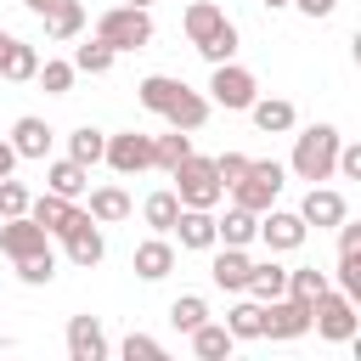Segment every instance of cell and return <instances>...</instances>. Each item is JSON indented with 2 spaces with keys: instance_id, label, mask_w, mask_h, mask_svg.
<instances>
[{
  "instance_id": "cell-3",
  "label": "cell",
  "mask_w": 361,
  "mask_h": 361,
  "mask_svg": "<svg viewBox=\"0 0 361 361\" xmlns=\"http://www.w3.org/2000/svg\"><path fill=\"white\" fill-rule=\"evenodd\" d=\"M310 327H316L327 344H355V327H361L355 299L338 293V288H322V293L310 299Z\"/></svg>"
},
{
  "instance_id": "cell-40",
  "label": "cell",
  "mask_w": 361,
  "mask_h": 361,
  "mask_svg": "<svg viewBox=\"0 0 361 361\" xmlns=\"http://www.w3.org/2000/svg\"><path fill=\"white\" fill-rule=\"evenodd\" d=\"M34 79H39L51 96H68V90H73V62H45Z\"/></svg>"
},
{
  "instance_id": "cell-49",
  "label": "cell",
  "mask_w": 361,
  "mask_h": 361,
  "mask_svg": "<svg viewBox=\"0 0 361 361\" xmlns=\"http://www.w3.org/2000/svg\"><path fill=\"white\" fill-rule=\"evenodd\" d=\"M259 6H271V11H276V6H288V0H259Z\"/></svg>"
},
{
  "instance_id": "cell-23",
  "label": "cell",
  "mask_w": 361,
  "mask_h": 361,
  "mask_svg": "<svg viewBox=\"0 0 361 361\" xmlns=\"http://www.w3.org/2000/svg\"><path fill=\"white\" fill-rule=\"evenodd\" d=\"M254 226H259V214H248V209L231 203V214L214 220V243H226V248H248V243H254Z\"/></svg>"
},
{
  "instance_id": "cell-18",
  "label": "cell",
  "mask_w": 361,
  "mask_h": 361,
  "mask_svg": "<svg viewBox=\"0 0 361 361\" xmlns=\"http://www.w3.org/2000/svg\"><path fill=\"white\" fill-rule=\"evenodd\" d=\"M169 271H175V248H169L164 237H152V243L135 248V276H141V282H164Z\"/></svg>"
},
{
  "instance_id": "cell-8",
  "label": "cell",
  "mask_w": 361,
  "mask_h": 361,
  "mask_svg": "<svg viewBox=\"0 0 361 361\" xmlns=\"http://www.w3.org/2000/svg\"><path fill=\"white\" fill-rule=\"evenodd\" d=\"M102 158L118 169V175H141V169H152V135H141V130H124V135H107V147H102Z\"/></svg>"
},
{
  "instance_id": "cell-28",
  "label": "cell",
  "mask_w": 361,
  "mask_h": 361,
  "mask_svg": "<svg viewBox=\"0 0 361 361\" xmlns=\"http://www.w3.org/2000/svg\"><path fill=\"white\" fill-rule=\"evenodd\" d=\"M45 28H51V39H73V34L85 28V6H79V0H56V6L45 11Z\"/></svg>"
},
{
  "instance_id": "cell-44",
  "label": "cell",
  "mask_w": 361,
  "mask_h": 361,
  "mask_svg": "<svg viewBox=\"0 0 361 361\" xmlns=\"http://www.w3.org/2000/svg\"><path fill=\"white\" fill-rule=\"evenodd\" d=\"M333 169H338L344 180H361V147H344V141H338V158H333Z\"/></svg>"
},
{
  "instance_id": "cell-19",
  "label": "cell",
  "mask_w": 361,
  "mask_h": 361,
  "mask_svg": "<svg viewBox=\"0 0 361 361\" xmlns=\"http://www.w3.org/2000/svg\"><path fill=\"white\" fill-rule=\"evenodd\" d=\"M243 293H254L259 305H271V299L288 293V271H282L276 259H259V265H248V288H243Z\"/></svg>"
},
{
  "instance_id": "cell-16",
  "label": "cell",
  "mask_w": 361,
  "mask_h": 361,
  "mask_svg": "<svg viewBox=\"0 0 361 361\" xmlns=\"http://www.w3.org/2000/svg\"><path fill=\"white\" fill-rule=\"evenodd\" d=\"M248 265H254V259H248L243 248H220V254H214V265H209V276H214V288L243 293V288H248Z\"/></svg>"
},
{
  "instance_id": "cell-20",
  "label": "cell",
  "mask_w": 361,
  "mask_h": 361,
  "mask_svg": "<svg viewBox=\"0 0 361 361\" xmlns=\"http://www.w3.org/2000/svg\"><path fill=\"white\" fill-rule=\"evenodd\" d=\"M220 23H226V11H220L214 0H192V6H186V17H180V28H186V39H192V45H203Z\"/></svg>"
},
{
  "instance_id": "cell-30",
  "label": "cell",
  "mask_w": 361,
  "mask_h": 361,
  "mask_svg": "<svg viewBox=\"0 0 361 361\" xmlns=\"http://www.w3.org/2000/svg\"><path fill=\"white\" fill-rule=\"evenodd\" d=\"M197 56H203L209 68H214V62H231V56H237V23L226 17V23H220V28H214V34L197 45Z\"/></svg>"
},
{
  "instance_id": "cell-36",
  "label": "cell",
  "mask_w": 361,
  "mask_h": 361,
  "mask_svg": "<svg viewBox=\"0 0 361 361\" xmlns=\"http://www.w3.org/2000/svg\"><path fill=\"white\" fill-rule=\"evenodd\" d=\"M56 276V254L45 248V254H28V259H17V282H28V288H45Z\"/></svg>"
},
{
  "instance_id": "cell-9",
  "label": "cell",
  "mask_w": 361,
  "mask_h": 361,
  "mask_svg": "<svg viewBox=\"0 0 361 361\" xmlns=\"http://www.w3.org/2000/svg\"><path fill=\"white\" fill-rule=\"evenodd\" d=\"M305 231H310V226H305L293 209H265V220L254 226V237H259L271 254H293V248L305 243Z\"/></svg>"
},
{
  "instance_id": "cell-12",
  "label": "cell",
  "mask_w": 361,
  "mask_h": 361,
  "mask_svg": "<svg viewBox=\"0 0 361 361\" xmlns=\"http://www.w3.org/2000/svg\"><path fill=\"white\" fill-rule=\"evenodd\" d=\"M344 214H350L344 192H333V186H322V180H316V186L305 192V203H299V220H305V226H338Z\"/></svg>"
},
{
  "instance_id": "cell-22",
  "label": "cell",
  "mask_w": 361,
  "mask_h": 361,
  "mask_svg": "<svg viewBox=\"0 0 361 361\" xmlns=\"http://www.w3.org/2000/svg\"><path fill=\"white\" fill-rule=\"evenodd\" d=\"M248 113H254V124L265 130V135H282V130H293V102H282V96H254L248 102Z\"/></svg>"
},
{
  "instance_id": "cell-48",
  "label": "cell",
  "mask_w": 361,
  "mask_h": 361,
  "mask_svg": "<svg viewBox=\"0 0 361 361\" xmlns=\"http://www.w3.org/2000/svg\"><path fill=\"white\" fill-rule=\"evenodd\" d=\"M11 39H17V34H0V68H6V56H11Z\"/></svg>"
},
{
  "instance_id": "cell-42",
  "label": "cell",
  "mask_w": 361,
  "mask_h": 361,
  "mask_svg": "<svg viewBox=\"0 0 361 361\" xmlns=\"http://www.w3.org/2000/svg\"><path fill=\"white\" fill-rule=\"evenodd\" d=\"M124 361H164V344L147 338V333H130L124 338Z\"/></svg>"
},
{
  "instance_id": "cell-6",
  "label": "cell",
  "mask_w": 361,
  "mask_h": 361,
  "mask_svg": "<svg viewBox=\"0 0 361 361\" xmlns=\"http://www.w3.org/2000/svg\"><path fill=\"white\" fill-rule=\"evenodd\" d=\"M299 333H310V305L305 299H271V305H259V338H299Z\"/></svg>"
},
{
  "instance_id": "cell-29",
  "label": "cell",
  "mask_w": 361,
  "mask_h": 361,
  "mask_svg": "<svg viewBox=\"0 0 361 361\" xmlns=\"http://www.w3.org/2000/svg\"><path fill=\"white\" fill-rule=\"evenodd\" d=\"M186 152H192V130H175L169 124V135H152V164L158 169H175Z\"/></svg>"
},
{
  "instance_id": "cell-4",
  "label": "cell",
  "mask_w": 361,
  "mask_h": 361,
  "mask_svg": "<svg viewBox=\"0 0 361 361\" xmlns=\"http://www.w3.org/2000/svg\"><path fill=\"white\" fill-rule=\"evenodd\" d=\"M96 39L113 45V51H141V45L152 39V17H147V6H113V11H102Z\"/></svg>"
},
{
  "instance_id": "cell-31",
  "label": "cell",
  "mask_w": 361,
  "mask_h": 361,
  "mask_svg": "<svg viewBox=\"0 0 361 361\" xmlns=\"http://www.w3.org/2000/svg\"><path fill=\"white\" fill-rule=\"evenodd\" d=\"M102 147H107V135H102V130H90V124H79V130L68 135V158H73V164H85V169H90V164H102Z\"/></svg>"
},
{
  "instance_id": "cell-26",
  "label": "cell",
  "mask_w": 361,
  "mask_h": 361,
  "mask_svg": "<svg viewBox=\"0 0 361 361\" xmlns=\"http://www.w3.org/2000/svg\"><path fill=\"white\" fill-rule=\"evenodd\" d=\"M45 180H51V192H56V197H79V192L90 186V169H85V164H73V158H56Z\"/></svg>"
},
{
  "instance_id": "cell-1",
  "label": "cell",
  "mask_w": 361,
  "mask_h": 361,
  "mask_svg": "<svg viewBox=\"0 0 361 361\" xmlns=\"http://www.w3.org/2000/svg\"><path fill=\"white\" fill-rule=\"evenodd\" d=\"M338 141H344V135H338L333 124H310V130L293 141L288 169H293L299 180H310V186H316V180H327V175H333V158H338Z\"/></svg>"
},
{
  "instance_id": "cell-46",
  "label": "cell",
  "mask_w": 361,
  "mask_h": 361,
  "mask_svg": "<svg viewBox=\"0 0 361 361\" xmlns=\"http://www.w3.org/2000/svg\"><path fill=\"white\" fill-rule=\"evenodd\" d=\"M17 169V152H11V141H0V175H11Z\"/></svg>"
},
{
  "instance_id": "cell-24",
  "label": "cell",
  "mask_w": 361,
  "mask_h": 361,
  "mask_svg": "<svg viewBox=\"0 0 361 361\" xmlns=\"http://www.w3.org/2000/svg\"><path fill=\"white\" fill-rule=\"evenodd\" d=\"M186 338H192V350H197L203 361H226V355L237 350V338H231L226 327H214V322H203V327H192Z\"/></svg>"
},
{
  "instance_id": "cell-7",
  "label": "cell",
  "mask_w": 361,
  "mask_h": 361,
  "mask_svg": "<svg viewBox=\"0 0 361 361\" xmlns=\"http://www.w3.org/2000/svg\"><path fill=\"white\" fill-rule=\"evenodd\" d=\"M209 90H214V102H220V107H231V113H248V102L259 96L254 73H248V68H237V62H214Z\"/></svg>"
},
{
  "instance_id": "cell-14",
  "label": "cell",
  "mask_w": 361,
  "mask_h": 361,
  "mask_svg": "<svg viewBox=\"0 0 361 361\" xmlns=\"http://www.w3.org/2000/svg\"><path fill=\"white\" fill-rule=\"evenodd\" d=\"M68 355L73 361H102L107 355V333H102L96 316H73L68 322Z\"/></svg>"
},
{
  "instance_id": "cell-50",
  "label": "cell",
  "mask_w": 361,
  "mask_h": 361,
  "mask_svg": "<svg viewBox=\"0 0 361 361\" xmlns=\"http://www.w3.org/2000/svg\"><path fill=\"white\" fill-rule=\"evenodd\" d=\"M130 6H152V0H130Z\"/></svg>"
},
{
  "instance_id": "cell-43",
  "label": "cell",
  "mask_w": 361,
  "mask_h": 361,
  "mask_svg": "<svg viewBox=\"0 0 361 361\" xmlns=\"http://www.w3.org/2000/svg\"><path fill=\"white\" fill-rule=\"evenodd\" d=\"M214 175H220V186H237V180L248 175V158H243V152H220V158H214Z\"/></svg>"
},
{
  "instance_id": "cell-5",
  "label": "cell",
  "mask_w": 361,
  "mask_h": 361,
  "mask_svg": "<svg viewBox=\"0 0 361 361\" xmlns=\"http://www.w3.org/2000/svg\"><path fill=\"white\" fill-rule=\"evenodd\" d=\"M276 192H282V164L276 158H248V175L231 186L237 209H248V214H265L276 203Z\"/></svg>"
},
{
  "instance_id": "cell-41",
  "label": "cell",
  "mask_w": 361,
  "mask_h": 361,
  "mask_svg": "<svg viewBox=\"0 0 361 361\" xmlns=\"http://www.w3.org/2000/svg\"><path fill=\"white\" fill-rule=\"evenodd\" d=\"M338 293L361 299V248L355 254H338Z\"/></svg>"
},
{
  "instance_id": "cell-34",
  "label": "cell",
  "mask_w": 361,
  "mask_h": 361,
  "mask_svg": "<svg viewBox=\"0 0 361 361\" xmlns=\"http://www.w3.org/2000/svg\"><path fill=\"white\" fill-rule=\"evenodd\" d=\"M113 56H118L113 45L90 39V45H79V51H73V73H107V68H113Z\"/></svg>"
},
{
  "instance_id": "cell-13",
  "label": "cell",
  "mask_w": 361,
  "mask_h": 361,
  "mask_svg": "<svg viewBox=\"0 0 361 361\" xmlns=\"http://www.w3.org/2000/svg\"><path fill=\"white\" fill-rule=\"evenodd\" d=\"M28 220H34V226H45L51 237H62V231L79 220V209H73V197H56V192H45V197H28Z\"/></svg>"
},
{
  "instance_id": "cell-2",
  "label": "cell",
  "mask_w": 361,
  "mask_h": 361,
  "mask_svg": "<svg viewBox=\"0 0 361 361\" xmlns=\"http://www.w3.org/2000/svg\"><path fill=\"white\" fill-rule=\"evenodd\" d=\"M169 175H175V197H180V209H214V203L226 197V186H220V175H214V158L186 152Z\"/></svg>"
},
{
  "instance_id": "cell-25",
  "label": "cell",
  "mask_w": 361,
  "mask_h": 361,
  "mask_svg": "<svg viewBox=\"0 0 361 361\" xmlns=\"http://www.w3.org/2000/svg\"><path fill=\"white\" fill-rule=\"evenodd\" d=\"M135 96H141V107H147V113H158V118H164V107L180 96V79H169V73H152V79H141V85H135Z\"/></svg>"
},
{
  "instance_id": "cell-39",
  "label": "cell",
  "mask_w": 361,
  "mask_h": 361,
  "mask_svg": "<svg viewBox=\"0 0 361 361\" xmlns=\"http://www.w3.org/2000/svg\"><path fill=\"white\" fill-rule=\"evenodd\" d=\"M11 214H28V186L0 175V220H11Z\"/></svg>"
},
{
  "instance_id": "cell-11",
  "label": "cell",
  "mask_w": 361,
  "mask_h": 361,
  "mask_svg": "<svg viewBox=\"0 0 361 361\" xmlns=\"http://www.w3.org/2000/svg\"><path fill=\"white\" fill-rule=\"evenodd\" d=\"M62 243H68V259H73L79 271H90V265L107 254V243H102V231H96V220H90L85 209H79V220L62 231Z\"/></svg>"
},
{
  "instance_id": "cell-32",
  "label": "cell",
  "mask_w": 361,
  "mask_h": 361,
  "mask_svg": "<svg viewBox=\"0 0 361 361\" xmlns=\"http://www.w3.org/2000/svg\"><path fill=\"white\" fill-rule=\"evenodd\" d=\"M141 214H147V226H152V231H169V226H175V214H180V197H175V192H152V197L141 203Z\"/></svg>"
},
{
  "instance_id": "cell-47",
  "label": "cell",
  "mask_w": 361,
  "mask_h": 361,
  "mask_svg": "<svg viewBox=\"0 0 361 361\" xmlns=\"http://www.w3.org/2000/svg\"><path fill=\"white\" fill-rule=\"evenodd\" d=\"M51 6H56V0H28V11H34V17H45Z\"/></svg>"
},
{
  "instance_id": "cell-38",
  "label": "cell",
  "mask_w": 361,
  "mask_h": 361,
  "mask_svg": "<svg viewBox=\"0 0 361 361\" xmlns=\"http://www.w3.org/2000/svg\"><path fill=\"white\" fill-rule=\"evenodd\" d=\"M226 333L231 338H259V299H243L237 310H226Z\"/></svg>"
},
{
  "instance_id": "cell-37",
  "label": "cell",
  "mask_w": 361,
  "mask_h": 361,
  "mask_svg": "<svg viewBox=\"0 0 361 361\" xmlns=\"http://www.w3.org/2000/svg\"><path fill=\"white\" fill-rule=\"evenodd\" d=\"M169 322H175L180 333H192V327H203V322H209V305H203L197 293H180V299L169 305Z\"/></svg>"
},
{
  "instance_id": "cell-17",
  "label": "cell",
  "mask_w": 361,
  "mask_h": 361,
  "mask_svg": "<svg viewBox=\"0 0 361 361\" xmlns=\"http://www.w3.org/2000/svg\"><path fill=\"white\" fill-rule=\"evenodd\" d=\"M11 152L17 158H45L51 152V124L45 118H17L11 124Z\"/></svg>"
},
{
  "instance_id": "cell-27",
  "label": "cell",
  "mask_w": 361,
  "mask_h": 361,
  "mask_svg": "<svg viewBox=\"0 0 361 361\" xmlns=\"http://www.w3.org/2000/svg\"><path fill=\"white\" fill-rule=\"evenodd\" d=\"M124 214H130L124 186H96V192H90V220H96V226H113V220H124Z\"/></svg>"
},
{
  "instance_id": "cell-15",
  "label": "cell",
  "mask_w": 361,
  "mask_h": 361,
  "mask_svg": "<svg viewBox=\"0 0 361 361\" xmlns=\"http://www.w3.org/2000/svg\"><path fill=\"white\" fill-rule=\"evenodd\" d=\"M169 231L180 237V248H214V214L209 209H180Z\"/></svg>"
},
{
  "instance_id": "cell-21",
  "label": "cell",
  "mask_w": 361,
  "mask_h": 361,
  "mask_svg": "<svg viewBox=\"0 0 361 361\" xmlns=\"http://www.w3.org/2000/svg\"><path fill=\"white\" fill-rule=\"evenodd\" d=\"M164 118H169L175 130H203V118H209V102H203L197 90H186V85H180V96L164 107Z\"/></svg>"
},
{
  "instance_id": "cell-35",
  "label": "cell",
  "mask_w": 361,
  "mask_h": 361,
  "mask_svg": "<svg viewBox=\"0 0 361 361\" xmlns=\"http://www.w3.org/2000/svg\"><path fill=\"white\" fill-rule=\"evenodd\" d=\"M39 73V56H34V45H23V39H11V56H6V68H0V79H34Z\"/></svg>"
},
{
  "instance_id": "cell-10",
  "label": "cell",
  "mask_w": 361,
  "mask_h": 361,
  "mask_svg": "<svg viewBox=\"0 0 361 361\" xmlns=\"http://www.w3.org/2000/svg\"><path fill=\"white\" fill-rule=\"evenodd\" d=\"M0 248H6L11 259H28V254H45V248H51V231L34 226L28 214H11V220H0Z\"/></svg>"
},
{
  "instance_id": "cell-45",
  "label": "cell",
  "mask_w": 361,
  "mask_h": 361,
  "mask_svg": "<svg viewBox=\"0 0 361 361\" xmlns=\"http://www.w3.org/2000/svg\"><path fill=\"white\" fill-rule=\"evenodd\" d=\"M288 6H299L305 17H333V6H338V0H288Z\"/></svg>"
},
{
  "instance_id": "cell-33",
  "label": "cell",
  "mask_w": 361,
  "mask_h": 361,
  "mask_svg": "<svg viewBox=\"0 0 361 361\" xmlns=\"http://www.w3.org/2000/svg\"><path fill=\"white\" fill-rule=\"evenodd\" d=\"M322 288H333V282H327V271H316V265H299V271H288V299H305V305H310Z\"/></svg>"
}]
</instances>
